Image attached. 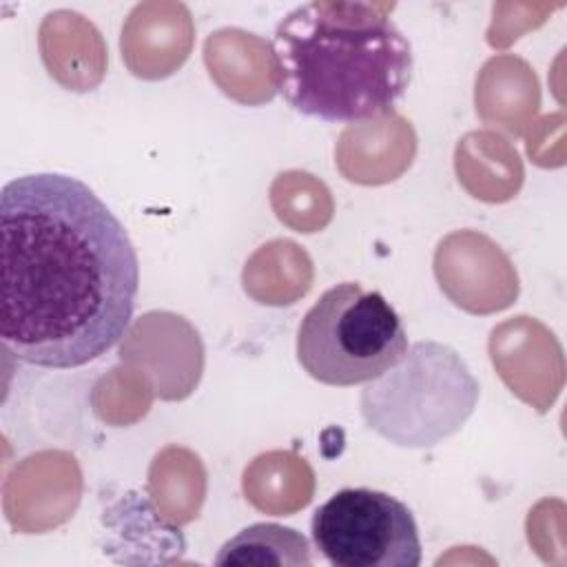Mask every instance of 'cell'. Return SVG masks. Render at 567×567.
<instances>
[{"label":"cell","instance_id":"cell-1","mask_svg":"<svg viewBox=\"0 0 567 567\" xmlns=\"http://www.w3.org/2000/svg\"><path fill=\"white\" fill-rule=\"evenodd\" d=\"M140 288L122 221L78 177L33 173L0 193V343L18 361L69 370L126 334Z\"/></svg>","mask_w":567,"mask_h":567},{"label":"cell","instance_id":"cell-2","mask_svg":"<svg viewBox=\"0 0 567 567\" xmlns=\"http://www.w3.org/2000/svg\"><path fill=\"white\" fill-rule=\"evenodd\" d=\"M275 80L301 115L365 122L390 113L412 80V47L370 2L315 0L288 11L272 35Z\"/></svg>","mask_w":567,"mask_h":567},{"label":"cell","instance_id":"cell-3","mask_svg":"<svg viewBox=\"0 0 567 567\" xmlns=\"http://www.w3.org/2000/svg\"><path fill=\"white\" fill-rule=\"evenodd\" d=\"M408 334L379 290L357 281L328 288L297 330V361L319 383H368L403 361Z\"/></svg>","mask_w":567,"mask_h":567},{"label":"cell","instance_id":"cell-4","mask_svg":"<svg viewBox=\"0 0 567 567\" xmlns=\"http://www.w3.org/2000/svg\"><path fill=\"white\" fill-rule=\"evenodd\" d=\"M310 534L332 567H419L423 558L412 509L372 487L332 494L315 509Z\"/></svg>","mask_w":567,"mask_h":567},{"label":"cell","instance_id":"cell-5","mask_svg":"<svg viewBox=\"0 0 567 567\" xmlns=\"http://www.w3.org/2000/svg\"><path fill=\"white\" fill-rule=\"evenodd\" d=\"M215 565H312V547L295 527L279 523H255L221 545Z\"/></svg>","mask_w":567,"mask_h":567}]
</instances>
